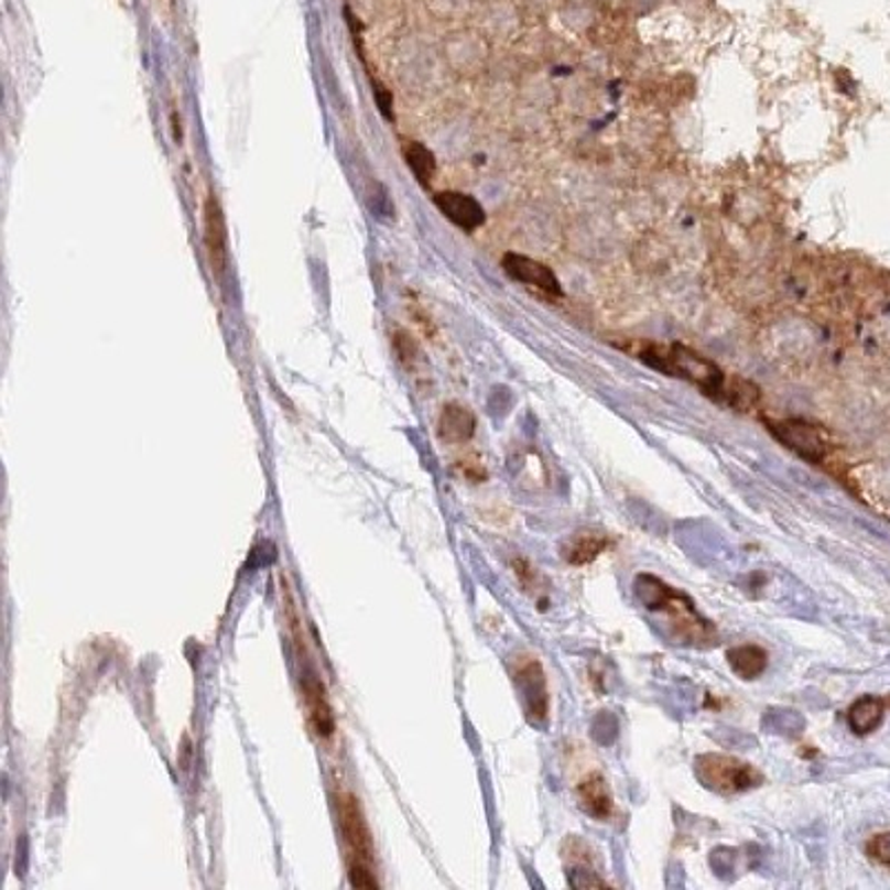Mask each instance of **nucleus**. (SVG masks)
Returning a JSON list of instances; mask_svg holds the SVG:
<instances>
[{"label":"nucleus","instance_id":"1","mask_svg":"<svg viewBox=\"0 0 890 890\" xmlns=\"http://www.w3.org/2000/svg\"><path fill=\"white\" fill-rule=\"evenodd\" d=\"M634 595L639 604L656 619L663 634L675 643L691 648H713L719 641L717 628L702 617L697 606L673 586L654 575H639L634 579Z\"/></svg>","mask_w":890,"mask_h":890},{"label":"nucleus","instance_id":"2","mask_svg":"<svg viewBox=\"0 0 890 890\" xmlns=\"http://www.w3.org/2000/svg\"><path fill=\"white\" fill-rule=\"evenodd\" d=\"M643 361H648L652 368L665 375H673L695 383L697 388H702L704 394H708L719 403L724 401L726 379L721 370L686 346H673L671 350H650L643 355Z\"/></svg>","mask_w":890,"mask_h":890},{"label":"nucleus","instance_id":"3","mask_svg":"<svg viewBox=\"0 0 890 890\" xmlns=\"http://www.w3.org/2000/svg\"><path fill=\"white\" fill-rule=\"evenodd\" d=\"M695 774L704 789L719 795H739L763 784V774L752 763L717 752L697 757Z\"/></svg>","mask_w":890,"mask_h":890},{"label":"nucleus","instance_id":"4","mask_svg":"<svg viewBox=\"0 0 890 890\" xmlns=\"http://www.w3.org/2000/svg\"><path fill=\"white\" fill-rule=\"evenodd\" d=\"M339 817L346 844L350 848V881L357 888H377L379 881L372 872V837L363 820L359 800L352 795L339 797Z\"/></svg>","mask_w":890,"mask_h":890},{"label":"nucleus","instance_id":"5","mask_svg":"<svg viewBox=\"0 0 890 890\" xmlns=\"http://www.w3.org/2000/svg\"><path fill=\"white\" fill-rule=\"evenodd\" d=\"M768 432L789 448L791 453H795L800 459L808 462V464H824L828 457V445L824 438V432L804 421V419H779V421H768Z\"/></svg>","mask_w":890,"mask_h":890},{"label":"nucleus","instance_id":"6","mask_svg":"<svg viewBox=\"0 0 890 890\" xmlns=\"http://www.w3.org/2000/svg\"><path fill=\"white\" fill-rule=\"evenodd\" d=\"M514 682H517L519 693L523 697V708H525L528 719L534 726H541L547 719V710H550L547 684H545V675H543L541 663L536 659H532V656H525L517 665Z\"/></svg>","mask_w":890,"mask_h":890},{"label":"nucleus","instance_id":"7","mask_svg":"<svg viewBox=\"0 0 890 890\" xmlns=\"http://www.w3.org/2000/svg\"><path fill=\"white\" fill-rule=\"evenodd\" d=\"M434 205L441 209V214L453 220L457 228L466 230V232H475L477 228H481L486 223V211L479 205V200H475L468 194L462 192H441L434 196Z\"/></svg>","mask_w":890,"mask_h":890},{"label":"nucleus","instance_id":"8","mask_svg":"<svg viewBox=\"0 0 890 890\" xmlns=\"http://www.w3.org/2000/svg\"><path fill=\"white\" fill-rule=\"evenodd\" d=\"M501 265H503L506 274L510 279L519 281V283L539 287V290H543L547 294H556V296L562 294V285H560V281H556V274L547 265H543V263H539V261H534L530 257L510 252V254L503 257Z\"/></svg>","mask_w":890,"mask_h":890},{"label":"nucleus","instance_id":"9","mask_svg":"<svg viewBox=\"0 0 890 890\" xmlns=\"http://www.w3.org/2000/svg\"><path fill=\"white\" fill-rule=\"evenodd\" d=\"M228 237H226V220H223L220 205L214 196L205 203V246L209 254V263L216 276L223 274L228 265Z\"/></svg>","mask_w":890,"mask_h":890},{"label":"nucleus","instance_id":"10","mask_svg":"<svg viewBox=\"0 0 890 890\" xmlns=\"http://www.w3.org/2000/svg\"><path fill=\"white\" fill-rule=\"evenodd\" d=\"M477 427L475 414L459 403H448L438 416V438L445 443H466L473 438Z\"/></svg>","mask_w":890,"mask_h":890},{"label":"nucleus","instance_id":"11","mask_svg":"<svg viewBox=\"0 0 890 890\" xmlns=\"http://www.w3.org/2000/svg\"><path fill=\"white\" fill-rule=\"evenodd\" d=\"M579 806L595 820L606 822L612 815V795L606 784V779L599 772L588 774L584 782L577 786Z\"/></svg>","mask_w":890,"mask_h":890},{"label":"nucleus","instance_id":"12","mask_svg":"<svg viewBox=\"0 0 890 890\" xmlns=\"http://www.w3.org/2000/svg\"><path fill=\"white\" fill-rule=\"evenodd\" d=\"M728 663H730L732 673L739 680L750 682V680H757V677H761L766 673L768 652L761 645L744 643V645H737V648L728 650Z\"/></svg>","mask_w":890,"mask_h":890},{"label":"nucleus","instance_id":"13","mask_svg":"<svg viewBox=\"0 0 890 890\" xmlns=\"http://www.w3.org/2000/svg\"><path fill=\"white\" fill-rule=\"evenodd\" d=\"M608 545H610V539L606 534L593 532V530H582L566 545V552H564L566 562L573 566L593 564Z\"/></svg>","mask_w":890,"mask_h":890},{"label":"nucleus","instance_id":"14","mask_svg":"<svg viewBox=\"0 0 890 890\" xmlns=\"http://www.w3.org/2000/svg\"><path fill=\"white\" fill-rule=\"evenodd\" d=\"M883 713H886V704L879 697H872V695L859 697L848 708V726L855 735H870L883 721Z\"/></svg>","mask_w":890,"mask_h":890},{"label":"nucleus","instance_id":"15","mask_svg":"<svg viewBox=\"0 0 890 890\" xmlns=\"http://www.w3.org/2000/svg\"><path fill=\"white\" fill-rule=\"evenodd\" d=\"M305 695H307L310 719H312V726H314L316 735L323 737V739L332 737L334 728H337V726H334V715H332V708H329V704L325 699L323 686L318 682H310L305 686Z\"/></svg>","mask_w":890,"mask_h":890},{"label":"nucleus","instance_id":"16","mask_svg":"<svg viewBox=\"0 0 890 890\" xmlns=\"http://www.w3.org/2000/svg\"><path fill=\"white\" fill-rule=\"evenodd\" d=\"M405 161H408L410 170L414 172V176H416L423 185H427V183L432 181L434 170H436V163H434V156L430 154L427 148H423V145H419V143H410L408 150H405Z\"/></svg>","mask_w":890,"mask_h":890},{"label":"nucleus","instance_id":"17","mask_svg":"<svg viewBox=\"0 0 890 890\" xmlns=\"http://www.w3.org/2000/svg\"><path fill=\"white\" fill-rule=\"evenodd\" d=\"M866 855L890 870V833H877L866 844Z\"/></svg>","mask_w":890,"mask_h":890},{"label":"nucleus","instance_id":"18","mask_svg":"<svg viewBox=\"0 0 890 890\" xmlns=\"http://www.w3.org/2000/svg\"><path fill=\"white\" fill-rule=\"evenodd\" d=\"M568 879H571V886H575V888L606 886L604 879H599L588 866H582V864H575V866L568 870Z\"/></svg>","mask_w":890,"mask_h":890}]
</instances>
